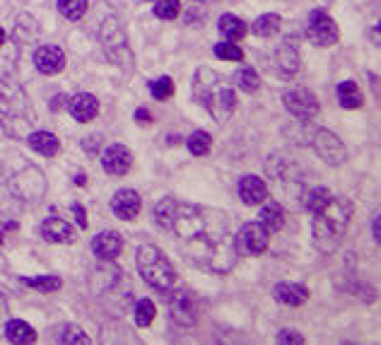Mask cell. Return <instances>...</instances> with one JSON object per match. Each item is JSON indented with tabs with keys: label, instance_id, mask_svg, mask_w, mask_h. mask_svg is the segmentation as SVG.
<instances>
[{
	"label": "cell",
	"instance_id": "cell-1",
	"mask_svg": "<svg viewBox=\"0 0 381 345\" xmlns=\"http://www.w3.org/2000/svg\"><path fill=\"white\" fill-rule=\"evenodd\" d=\"M162 230H169L179 242L184 258L210 273H230L237 263L235 234L227 213L208 206H191L174 198H162L152 211Z\"/></svg>",
	"mask_w": 381,
	"mask_h": 345
},
{
	"label": "cell",
	"instance_id": "cell-2",
	"mask_svg": "<svg viewBox=\"0 0 381 345\" xmlns=\"http://www.w3.org/2000/svg\"><path fill=\"white\" fill-rule=\"evenodd\" d=\"M352 203L343 196H333L323 203L321 208H316L314 213V225H311V234H314V246L321 253H333L340 246L345 232L350 227L352 220Z\"/></svg>",
	"mask_w": 381,
	"mask_h": 345
},
{
	"label": "cell",
	"instance_id": "cell-3",
	"mask_svg": "<svg viewBox=\"0 0 381 345\" xmlns=\"http://www.w3.org/2000/svg\"><path fill=\"white\" fill-rule=\"evenodd\" d=\"M193 97L198 104H203L210 111V116L218 123L230 121L237 109V94L232 87H227L223 77L210 68H198L193 77Z\"/></svg>",
	"mask_w": 381,
	"mask_h": 345
},
{
	"label": "cell",
	"instance_id": "cell-4",
	"mask_svg": "<svg viewBox=\"0 0 381 345\" xmlns=\"http://www.w3.org/2000/svg\"><path fill=\"white\" fill-rule=\"evenodd\" d=\"M37 123L30 97L20 82L0 75V126L10 135H25Z\"/></svg>",
	"mask_w": 381,
	"mask_h": 345
},
{
	"label": "cell",
	"instance_id": "cell-5",
	"mask_svg": "<svg viewBox=\"0 0 381 345\" xmlns=\"http://www.w3.org/2000/svg\"><path fill=\"white\" fill-rule=\"evenodd\" d=\"M138 270L143 280L159 292H169L176 287V270L172 261L155 244L138 246Z\"/></svg>",
	"mask_w": 381,
	"mask_h": 345
},
{
	"label": "cell",
	"instance_id": "cell-6",
	"mask_svg": "<svg viewBox=\"0 0 381 345\" xmlns=\"http://www.w3.org/2000/svg\"><path fill=\"white\" fill-rule=\"evenodd\" d=\"M99 39H101V49H104V56L116 63L118 68H126L130 70L133 65V51L128 46V37L126 30H123L121 20L118 17H106L101 22V30H99Z\"/></svg>",
	"mask_w": 381,
	"mask_h": 345
},
{
	"label": "cell",
	"instance_id": "cell-7",
	"mask_svg": "<svg viewBox=\"0 0 381 345\" xmlns=\"http://www.w3.org/2000/svg\"><path fill=\"white\" fill-rule=\"evenodd\" d=\"M10 191H13L20 201L37 203L39 198L46 194V179H44V174L39 172L37 167L27 165L10 179Z\"/></svg>",
	"mask_w": 381,
	"mask_h": 345
},
{
	"label": "cell",
	"instance_id": "cell-8",
	"mask_svg": "<svg viewBox=\"0 0 381 345\" xmlns=\"http://www.w3.org/2000/svg\"><path fill=\"white\" fill-rule=\"evenodd\" d=\"M270 232L261 222H246L235 234V249L242 256H261L268 249Z\"/></svg>",
	"mask_w": 381,
	"mask_h": 345
},
{
	"label": "cell",
	"instance_id": "cell-9",
	"mask_svg": "<svg viewBox=\"0 0 381 345\" xmlns=\"http://www.w3.org/2000/svg\"><path fill=\"white\" fill-rule=\"evenodd\" d=\"M169 314L179 326H196L198 321V299L191 290H174L169 295Z\"/></svg>",
	"mask_w": 381,
	"mask_h": 345
},
{
	"label": "cell",
	"instance_id": "cell-10",
	"mask_svg": "<svg viewBox=\"0 0 381 345\" xmlns=\"http://www.w3.org/2000/svg\"><path fill=\"white\" fill-rule=\"evenodd\" d=\"M311 145H314L316 155L321 157L323 162H328V165H343L345 157H348V150H345L343 140L328 131V128H318L314 133V143Z\"/></svg>",
	"mask_w": 381,
	"mask_h": 345
},
{
	"label": "cell",
	"instance_id": "cell-11",
	"mask_svg": "<svg viewBox=\"0 0 381 345\" xmlns=\"http://www.w3.org/2000/svg\"><path fill=\"white\" fill-rule=\"evenodd\" d=\"M282 101H285V109L299 121H311L318 116V101L309 89H289Z\"/></svg>",
	"mask_w": 381,
	"mask_h": 345
},
{
	"label": "cell",
	"instance_id": "cell-12",
	"mask_svg": "<svg viewBox=\"0 0 381 345\" xmlns=\"http://www.w3.org/2000/svg\"><path fill=\"white\" fill-rule=\"evenodd\" d=\"M306 37L316 44V46H331L338 42V27L326 13H314L306 25Z\"/></svg>",
	"mask_w": 381,
	"mask_h": 345
},
{
	"label": "cell",
	"instance_id": "cell-13",
	"mask_svg": "<svg viewBox=\"0 0 381 345\" xmlns=\"http://www.w3.org/2000/svg\"><path fill=\"white\" fill-rule=\"evenodd\" d=\"M34 65H37V70L44 73V75H56V73H61L65 68L63 49L54 46V44L39 46L34 51Z\"/></svg>",
	"mask_w": 381,
	"mask_h": 345
},
{
	"label": "cell",
	"instance_id": "cell-14",
	"mask_svg": "<svg viewBox=\"0 0 381 345\" xmlns=\"http://www.w3.org/2000/svg\"><path fill=\"white\" fill-rule=\"evenodd\" d=\"M101 167H104V172L111 174V177H123V174H128L130 167H133V155H130V150L123 148V145H111V148H106L104 155H101Z\"/></svg>",
	"mask_w": 381,
	"mask_h": 345
},
{
	"label": "cell",
	"instance_id": "cell-15",
	"mask_svg": "<svg viewBox=\"0 0 381 345\" xmlns=\"http://www.w3.org/2000/svg\"><path fill=\"white\" fill-rule=\"evenodd\" d=\"M140 208H143V201H140L138 191H133V189H121L111 198V211L121 220H128V222L138 218Z\"/></svg>",
	"mask_w": 381,
	"mask_h": 345
},
{
	"label": "cell",
	"instance_id": "cell-16",
	"mask_svg": "<svg viewBox=\"0 0 381 345\" xmlns=\"http://www.w3.org/2000/svg\"><path fill=\"white\" fill-rule=\"evenodd\" d=\"M121 249H123V239H121V234L113 230L99 232V234L92 239V251H94V256L101 258V261H113V258L121 253Z\"/></svg>",
	"mask_w": 381,
	"mask_h": 345
},
{
	"label": "cell",
	"instance_id": "cell-17",
	"mask_svg": "<svg viewBox=\"0 0 381 345\" xmlns=\"http://www.w3.org/2000/svg\"><path fill=\"white\" fill-rule=\"evenodd\" d=\"M237 191H239V198H242L246 206H261L263 201H268V186H266L263 179L254 177V174L239 179Z\"/></svg>",
	"mask_w": 381,
	"mask_h": 345
},
{
	"label": "cell",
	"instance_id": "cell-18",
	"mask_svg": "<svg viewBox=\"0 0 381 345\" xmlns=\"http://www.w3.org/2000/svg\"><path fill=\"white\" fill-rule=\"evenodd\" d=\"M42 237L54 244H73L75 242V230L70 222L61 218H46L42 222Z\"/></svg>",
	"mask_w": 381,
	"mask_h": 345
},
{
	"label": "cell",
	"instance_id": "cell-19",
	"mask_svg": "<svg viewBox=\"0 0 381 345\" xmlns=\"http://www.w3.org/2000/svg\"><path fill=\"white\" fill-rule=\"evenodd\" d=\"M68 111L75 121H92V118L99 114V101H96L94 94L89 92H80V94H73L70 101H68Z\"/></svg>",
	"mask_w": 381,
	"mask_h": 345
},
{
	"label": "cell",
	"instance_id": "cell-20",
	"mask_svg": "<svg viewBox=\"0 0 381 345\" xmlns=\"http://www.w3.org/2000/svg\"><path fill=\"white\" fill-rule=\"evenodd\" d=\"M273 297H275L277 302L287 304V307H299V304H304L306 299H309V290L302 285H292V282H280V285H275V290H273Z\"/></svg>",
	"mask_w": 381,
	"mask_h": 345
},
{
	"label": "cell",
	"instance_id": "cell-21",
	"mask_svg": "<svg viewBox=\"0 0 381 345\" xmlns=\"http://www.w3.org/2000/svg\"><path fill=\"white\" fill-rule=\"evenodd\" d=\"M27 143H30V148L34 152H39V155H44V157H56V155H58V150H61V140L56 138L54 133H46V131L30 133Z\"/></svg>",
	"mask_w": 381,
	"mask_h": 345
},
{
	"label": "cell",
	"instance_id": "cell-22",
	"mask_svg": "<svg viewBox=\"0 0 381 345\" xmlns=\"http://www.w3.org/2000/svg\"><path fill=\"white\" fill-rule=\"evenodd\" d=\"M261 225H263L268 232H277L282 230V225H285V211H282V206L277 201H270V203H261Z\"/></svg>",
	"mask_w": 381,
	"mask_h": 345
},
{
	"label": "cell",
	"instance_id": "cell-23",
	"mask_svg": "<svg viewBox=\"0 0 381 345\" xmlns=\"http://www.w3.org/2000/svg\"><path fill=\"white\" fill-rule=\"evenodd\" d=\"M277 68H280L285 75H292V73L299 70V51L294 46L292 39H285L280 49H277Z\"/></svg>",
	"mask_w": 381,
	"mask_h": 345
},
{
	"label": "cell",
	"instance_id": "cell-24",
	"mask_svg": "<svg viewBox=\"0 0 381 345\" xmlns=\"http://www.w3.org/2000/svg\"><path fill=\"white\" fill-rule=\"evenodd\" d=\"M218 32L223 34L227 42H239V39H244V34H246V25H244V20L237 15H223L218 22Z\"/></svg>",
	"mask_w": 381,
	"mask_h": 345
},
{
	"label": "cell",
	"instance_id": "cell-25",
	"mask_svg": "<svg viewBox=\"0 0 381 345\" xmlns=\"http://www.w3.org/2000/svg\"><path fill=\"white\" fill-rule=\"evenodd\" d=\"M5 338H8L10 343H34L37 341V333H34V329L30 324H25V321L20 319H13L8 321V326H5Z\"/></svg>",
	"mask_w": 381,
	"mask_h": 345
},
{
	"label": "cell",
	"instance_id": "cell-26",
	"mask_svg": "<svg viewBox=\"0 0 381 345\" xmlns=\"http://www.w3.org/2000/svg\"><path fill=\"white\" fill-rule=\"evenodd\" d=\"M335 92H338V101H340V106H343V109H360L362 101H365V99H362L360 87H357L352 80L340 82Z\"/></svg>",
	"mask_w": 381,
	"mask_h": 345
},
{
	"label": "cell",
	"instance_id": "cell-27",
	"mask_svg": "<svg viewBox=\"0 0 381 345\" xmlns=\"http://www.w3.org/2000/svg\"><path fill=\"white\" fill-rule=\"evenodd\" d=\"M22 285L32 287V290H39L44 292V295H49V292H56L63 287V280L58 278V275H39V278H22Z\"/></svg>",
	"mask_w": 381,
	"mask_h": 345
},
{
	"label": "cell",
	"instance_id": "cell-28",
	"mask_svg": "<svg viewBox=\"0 0 381 345\" xmlns=\"http://www.w3.org/2000/svg\"><path fill=\"white\" fill-rule=\"evenodd\" d=\"M235 84L239 89H244V92H256V89L261 87V77H258V73L254 70V68H249V65H244V68H239V70L235 73Z\"/></svg>",
	"mask_w": 381,
	"mask_h": 345
},
{
	"label": "cell",
	"instance_id": "cell-29",
	"mask_svg": "<svg viewBox=\"0 0 381 345\" xmlns=\"http://www.w3.org/2000/svg\"><path fill=\"white\" fill-rule=\"evenodd\" d=\"M87 0H58V13L65 17V20H82L85 13H87Z\"/></svg>",
	"mask_w": 381,
	"mask_h": 345
},
{
	"label": "cell",
	"instance_id": "cell-30",
	"mask_svg": "<svg viewBox=\"0 0 381 345\" xmlns=\"http://www.w3.org/2000/svg\"><path fill=\"white\" fill-rule=\"evenodd\" d=\"M277 30H280V15H261L258 20L254 22V34L256 37H273Z\"/></svg>",
	"mask_w": 381,
	"mask_h": 345
},
{
	"label": "cell",
	"instance_id": "cell-31",
	"mask_svg": "<svg viewBox=\"0 0 381 345\" xmlns=\"http://www.w3.org/2000/svg\"><path fill=\"white\" fill-rule=\"evenodd\" d=\"M186 145H189L191 155L206 157L208 152H210V145H213V138H210V133H206V131H196V133H191V135H189Z\"/></svg>",
	"mask_w": 381,
	"mask_h": 345
},
{
	"label": "cell",
	"instance_id": "cell-32",
	"mask_svg": "<svg viewBox=\"0 0 381 345\" xmlns=\"http://www.w3.org/2000/svg\"><path fill=\"white\" fill-rule=\"evenodd\" d=\"M155 304H152V299H140L138 304H135V324L140 326V329H145V326H150L152 321H155Z\"/></svg>",
	"mask_w": 381,
	"mask_h": 345
},
{
	"label": "cell",
	"instance_id": "cell-33",
	"mask_svg": "<svg viewBox=\"0 0 381 345\" xmlns=\"http://www.w3.org/2000/svg\"><path fill=\"white\" fill-rule=\"evenodd\" d=\"M181 13L179 0H157L155 3V17L159 20H176Z\"/></svg>",
	"mask_w": 381,
	"mask_h": 345
},
{
	"label": "cell",
	"instance_id": "cell-34",
	"mask_svg": "<svg viewBox=\"0 0 381 345\" xmlns=\"http://www.w3.org/2000/svg\"><path fill=\"white\" fill-rule=\"evenodd\" d=\"M150 92H152V97L159 99V101H164V99H169L174 94V82H172V77H159V80H155L150 84Z\"/></svg>",
	"mask_w": 381,
	"mask_h": 345
},
{
	"label": "cell",
	"instance_id": "cell-35",
	"mask_svg": "<svg viewBox=\"0 0 381 345\" xmlns=\"http://www.w3.org/2000/svg\"><path fill=\"white\" fill-rule=\"evenodd\" d=\"M215 56L223 61H244V51L232 42L218 44V46H215Z\"/></svg>",
	"mask_w": 381,
	"mask_h": 345
},
{
	"label": "cell",
	"instance_id": "cell-36",
	"mask_svg": "<svg viewBox=\"0 0 381 345\" xmlns=\"http://www.w3.org/2000/svg\"><path fill=\"white\" fill-rule=\"evenodd\" d=\"M58 341L61 343H89V338L85 336V331L77 329V326H65V329L61 331Z\"/></svg>",
	"mask_w": 381,
	"mask_h": 345
},
{
	"label": "cell",
	"instance_id": "cell-37",
	"mask_svg": "<svg viewBox=\"0 0 381 345\" xmlns=\"http://www.w3.org/2000/svg\"><path fill=\"white\" fill-rule=\"evenodd\" d=\"M275 341L277 343H304V336H299V333L292 331V329H285V331L277 333Z\"/></svg>",
	"mask_w": 381,
	"mask_h": 345
},
{
	"label": "cell",
	"instance_id": "cell-38",
	"mask_svg": "<svg viewBox=\"0 0 381 345\" xmlns=\"http://www.w3.org/2000/svg\"><path fill=\"white\" fill-rule=\"evenodd\" d=\"M73 213H75V220H77V225L80 227H87V213H85V208L80 206V203H73V208H70Z\"/></svg>",
	"mask_w": 381,
	"mask_h": 345
},
{
	"label": "cell",
	"instance_id": "cell-39",
	"mask_svg": "<svg viewBox=\"0 0 381 345\" xmlns=\"http://www.w3.org/2000/svg\"><path fill=\"white\" fill-rule=\"evenodd\" d=\"M135 118H138V123H150V111H147V109H138V111H135Z\"/></svg>",
	"mask_w": 381,
	"mask_h": 345
},
{
	"label": "cell",
	"instance_id": "cell-40",
	"mask_svg": "<svg viewBox=\"0 0 381 345\" xmlns=\"http://www.w3.org/2000/svg\"><path fill=\"white\" fill-rule=\"evenodd\" d=\"M372 230H374V242H379V215H377V218H374Z\"/></svg>",
	"mask_w": 381,
	"mask_h": 345
},
{
	"label": "cell",
	"instance_id": "cell-41",
	"mask_svg": "<svg viewBox=\"0 0 381 345\" xmlns=\"http://www.w3.org/2000/svg\"><path fill=\"white\" fill-rule=\"evenodd\" d=\"M369 80H372V89L377 92V89H379V77H377V75H369ZM377 94H379V92H377Z\"/></svg>",
	"mask_w": 381,
	"mask_h": 345
},
{
	"label": "cell",
	"instance_id": "cell-42",
	"mask_svg": "<svg viewBox=\"0 0 381 345\" xmlns=\"http://www.w3.org/2000/svg\"><path fill=\"white\" fill-rule=\"evenodd\" d=\"M5 309H8V302H5V297L0 295V314H5Z\"/></svg>",
	"mask_w": 381,
	"mask_h": 345
},
{
	"label": "cell",
	"instance_id": "cell-43",
	"mask_svg": "<svg viewBox=\"0 0 381 345\" xmlns=\"http://www.w3.org/2000/svg\"><path fill=\"white\" fill-rule=\"evenodd\" d=\"M75 184H77V186L87 184V177H82V174H80V177H75Z\"/></svg>",
	"mask_w": 381,
	"mask_h": 345
},
{
	"label": "cell",
	"instance_id": "cell-44",
	"mask_svg": "<svg viewBox=\"0 0 381 345\" xmlns=\"http://www.w3.org/2000/svg\"><path fill=\"white\" fill-rule=\"evenodd\" d=\"M3 44H5V30L0 27V46H3Z\"/></svg>",
	"mask_w": 381,
	"mask_h": 345
}]
</instances>
